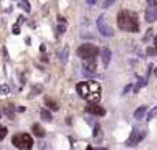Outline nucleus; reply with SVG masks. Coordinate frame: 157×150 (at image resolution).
Returning a JSON list of instances; mask_svg holds the SVG:
<instances>
[{"label": "nucleus", "instance_id": "20", "mask_svg": "<svg viewBox=\"0 0 157 150\" xmlns=\"http://www.w3.org/2000/svg\"><path fill=\"white\" fill-rule=\"evenodd\" d=\"M8 135V128L6 127H0V139H5Z\"/></svg>", "mask_w": 157, "mask_h": 150}, {"label": "nucleus", "instance_id": "17", "mask_svg": "<svg viewBox=\"0 0 157 150\" xmlns=\"http://www.w3.org/2000/svg\"><path fill=\"white\" fill-rule=\"evenodd\" d=\"M155 116H157V106H155V108H152V110H151V111L148 113L146 119H148V120H152V119H154Z\"/></svg>", "mask_w": 157, "mask_h": 150}, {"label": "nucleus", "instance_id": "30", "mask_svg": "<svg viewBox=\"0 0 157 150\" xmlns=\"http://www.w3.org/2000/svg\"><path fill=\"white\" fill-rule=\"evenodd\" d=\"M87 150H94V148H92V147H90V145H89V147H87Z\"/></svg>", "mask_w": 157, "mask_h": 150}, {"label": "nucleus", "instance_id": "16", "mask_svg": "<svg viewBox=\"0 0 157 150\" xmlns=\"http://www.w3.org/2000/svg\"><path fill=\"white\" fill-rule=\"evenodd\" d=\"M145 84H146V80L140 78V80H139V83L136 84V88H134V91H136V92H137V91H140V89H142V88L145 86Z\"/></svg>", "mask_w": 157, "mask_h": 150}, {"label": "nucleus", "instance_id": "31", "mask_svg": "<svg viewBox=\"0 0 157 150\" xmlns=\"http://www.w3.org/2000/svg\"><path fill=\"white\" fill-rule=\"evenodd\" d=\"M154 74H155V75H157V67H155V69H154Z\"/></svg>", "mask_w": 157, "mask_h": 150}, {"label": "nucleus", "instance_id": "8", "mask_svg": "<svg viewBox=\"0 0 157 150\" xmlns=\"http://www.w3.org/2000/svg\"><path fill=\"white\" fill-rule=\"evenodd\" d=\"M145 19H146V22H155L157 20V5L155 6H149L145 13Z\"/></svg>", "mask_w": 157, "mask_h": 150}, {"label": "nucleus", "instance_id": "23", "mask_svg": "<svg viewBox=\"0 0 157 150\" xmlns=\"http://www.w3.org/2000/svg\"><path fill=\"white\" fill-rule=\"evenodd\" d=\"M67 53H69V47H65V49H64V53H62V61H64V63L67 61Z\"/></svg>", "mask_w": 157, "mask_h": 150}, {"label": "nucleus", "instance_id": "9", "mask_svg": "<svg viewBox=\"0 0 157 150\" xmlns=\"http://www.w3.org/2000/svg\"><path fill=\"white\" fill-rule=\"evenodd\" d=\"M84 71H86L87 74H94V72L97 71V63H95V59H86V63H84Z\"/></svg>", "mask_w": 157, "mask_h": 150}, {"label": "nucleus", "instance_id": "6", "mask_svg": "<svg viewBox=\"0 0 157 150\" xmlns=\"http://www.w3.org/2000/svg\"><path fill=\"white\" fill-rule=\"evenodd\" d=\"M143 138H145V132H140V130H137V128H134L132 133H131V138L126 141V145L134 147V145H137Z\"/></svg>", "mask_w": 157, "mask_h": 150}, {"label": "nucleus", "instance_id": "2", "mask_svg": "<svg viewBox=\"0 0 157 150\" xmlns=\"http://www.w3.org/2000/svg\"><path fill=\"white\" fill-rule=\"evenodd\" d=\"M76 92L90 102H97L101 97V86L97 81H81L76 84Z\"/></svg>", "mask_w": 157, "mask_h": 150}, {"label": "nucleus", "instance_id": "26", "mask_svg": "<svg viewBox=\"0 0 157 150\" xmlns=\"http://www.w3.org/2000/svg\"><path fill=\"white\" fill-rule=\"evenodd\" d=\"M13 33H14V34H19V33H20V28H19V27L16 25V27L13 28Z\"/></svg>", "mask_w": 157, "mask_h": 150}, {"label": "nucleus", "instance_id": "19", "mask_svg": "<svg viewBox=\"0 0 157 150\" xmlns=\"http://www.w3.org/2000/svg\"><path fill=\"white\" fill-rule=\"evenodd\" d=\"M65 20L64 19H59V27H58V30H59V33H64L65 31Z\"/></svg>", "mask_w": 157, "mask_h": 150}, {"label": "nucleus", "instance_id": "14", "mask_svg": "<svg viewBox=\"0 0 157 150\" xmlns=\"http://www.w3.org/2000/svg\"><path fill=\"white\" fill-rule=\"evenodd\" d=\"M45 105L48 106L50 110H58V108H59V105H58L53 99H50V97H47V99H45Z\"/></svg>", "mask_w": 157, "mask_h": 150}, {"label": "nucleus", "instance_id": "5", "mask_svg": "<svg viewBox=\"0 0 157 150\" xmlns=\"http://www.w3.org/2000/svg\"><path fill=\"white\" fill-rule=\"evenodd\" d=\"M97 28H98V31H100L103 36H106V38H112V36H114V30H112L110 25L106 22L104 16H100V17L97 19Z\"/></svg>", "mask_w": 157, "mask_h": 150}, {"label": "nucleus", "instance_id": "28", "mask_svg": "<svg viewBox=\"0 0 157 150\" xmlns=\"http://www.w3.org/2000/svg\"><path fill=\"white\" fill-rule=\"evenodd\" d=\"M86 3H87V5H95L97 0H86Z\"/></svg>", "mask_w": 157, "mask_h": 150}, {"label": "nucleus", "instance_id": "29", "mask_svg": "<svg viewBox=\"0 0 157 150\" xmlns=\"http://www.w3.org/2000/svg\"><path fill=\"white\" fill-rule=\"evenodd\" d=\"M131 88H134V86H132V84H128V86H126V88H124V91H123V92H128V91H129V89H131Z\"/></svg>", "mask_w": 157, "mask_h": 150}, {"label": "nucleus", "instance_id": "15", "mask_svg": "<svg viewBox=\"0 0 157 150\" xmlns=\"http://www.w3.org/2000/svg\"><path fill=\"white\" fill-rule=\"evenodd\" d=\"M40 117L44 119V120H47V122H50L53 117H52V114H50V111L48 110H42L40 111Z\"/></svg>", "mask_w": 157, "mask_h": 150}, {"label": "nucleus", "instance_id": "21", "mask_svg": "<svg viewBox=\"0 0 157 150\" xmlns=\"http://www.w3.org/2000/svg\"><path fill=\"white\" fill-rule=\"evenodd\" d=\"M117 2V0H104V2H103V8L106 10V8H109V6H112V5H114Z\"/></svg>", "mask_w": 157, "mask_h": 150}, {"label": "nucleus", "instance_id": "3", "mask_svg": "<svg viewBox=\"0 0 157 150\" xmlns=\"http://www.w3.org/2000/svg\"><path fill=\"white\" fill-rule=\"evenodd\" d=\"M11 142L19 150H30L33 147V138L28 133H17V135H14Z\"/></svg>", "mask_w": 157, "mask_h": 150}, {"label": "nucleus", "instance_id": "7", "mask_svg": "<svg viewBox=\"0 0 157 150\" xmlns=\"http://www.w3.org/2000/svg\"><path fill=\"white\" fill-rule=\"evenodd\" d=\"M86 111L90 113V114H94V116H104V114H106V110L103 108V106L97 105V102L89 103V105L86 106Z\"/></svg>", "mask_w": 157, "mask_h": 150}, {"label": "nucleus", "instance_id": "10", "mask_svg": "<svg viewBox=\"0 0 157 150\" xmlns=\"http://www.w3.org/2000/svg\"><path fill=\"white\" fill-rule=\"evenodd\" d=\"M101 56H103V63H104V66L107 67L109 64H110V59H112V52H110V49L104 47V49L101 50Z\"/></svg>", "mask_w": 157, "mask_h": 150}, {"label": "nucleus", "instance_id": "22", "mask_svg": "<svg viewBox=\"0 0 157 150\" xmlns=\"http://www.w3.org/2000/svg\"><path fill=\"white\" fill-rule=\"evenodd\" d=\"M19 6H22L25 11H30V5L25 2V0H19Z\"/></svg>", "mask_w": 157, "mask_h": 150}, {"label": "nucleus", "instance_id": "12", "mask_svg": "<svg viewBox=\"0 0 157 150\" xmlns=\"http://www.w3.org/2000/svg\"><path fill=\"white\" fill-rule=\"evenodd\" d=\"M146 110H148V108H146L145 105H143V106H139V108L136 110V113H134V117H136V119H142V117L146 114Z\"/></svg>", "mask_w": 157, "mask_h": 150}, {"label": "nucleus", "instance_id": "1", "mask_svg": "<svg viewBox=\"0 0 157 150\" xmlns=\"http://www.w3.org/2000/svg\"><path fill=\"white\" fill-rule=\"evenodd\" d=\"M117 24L123 31H129V33H136L139 31V17L134 11L129 10H123L118 13L117 16Z\"/></svg>", "mask_w": 157, "mask_h": 150}, {"label": "nucleus", "instance_id": "25", "mask_svg": "<svg viewBox=\"0 0 157 150\" xmlns=\"http://www.w3.org/2000/svg\"><path fill=\"white\" fill-rule=\"evenodd\" d=\"M146 2H148L149 6H155V2H157V0H146Z\"/></svg>", "mask_w": 157, "mask_h": 150}, {"label": "nucleus", "instance_id": "33", "mask_svg": "<svg viewBox=\"0 0 157 150\" xmlns=\"http://www.w3.org/2000/svg\"><path fill=\"white\" fill-rule=\"evenodd\" d=\"M0 116H2V114H0Z\"/></svg>", "mask_w": 157, "mask_h": 150}, {"label": "nucleus", "instance_id": "4", "mask_svg": "<svg viewBox=\"0 0 157 150\" xmlns=\"http://www.w3.org/2000/svg\"><path fill=\"white\" fill-rule=\"evenodd\" d=\"M98 52H100L98 47L94 44H81L78 47V56L82 59H95Z\"/></svg>", "mask_w": 157, "mask_h": 150}, {"label": "nucleus", "instance_id": "27", "mask_svg": "<svg viewBox=\"0 0 157 150\" xmlns=\"http://www.w3.org/2000/svg\"><path fill=\"white\" fill-rule=\"evenodd\" d=\"M157 49H148V55H155L157 52H155Z\"/></svg>", "mask_w": 157, "mask_h": 150}, {"label": "nucleus", "instance_id": "32", "mask_svg": "<svg viewBox=\"0 0 157 150\" xmlns=\"http://www.w3.org/2000/svg\"><path fill=\"white\" fill-rule=\"evenodd\" d=\"M98 150H107V148H98Z\"/></svg>", "mask_w": 157, "mask_h": 150}, {"label": "nucleus", "instance_id": "13", "mask_svg": "<svg viewBox=\"0 0 157 150\" xmlns=\"http://www.w3.org/2000/svg\"><path fill=\"white\" fill-rule=\"evenodd\" d=\"M94 138H95V142H97V144H100V142L103 141V132H101L100 125H97V127H95V133H94Z\"/></svg>", "mask_w": 157, "mask_h": 150}, {"label": "nucleus", "instance_id": "11", "mask_svg": "<svg viewBox=\"0 0 157 150\" xmlns=\"http://www.w3.org/2000/svg\"><path fill=\"white\" fill-rule=\"evenodd\" d=\"M31 130H33V135H34L36 138H44V136H45V132H44V128H42L39 124H33Z\"/></svg>", "mask_w": 157, "mask_h": 150}, {"label": "nucleus", "instance_id": "18", "mask_svg": "<svg viewBox=\"0 0 157 150\" xmlns=\"http://www.w3.org/2000/svg\"><path fill=\"white\" fill-rule=\"evenodd\" d=\"M0 94H2V95L10 94V86H8V84H2V86H0Z\"/></svg>", "mask_w": 157, "mask_h": 150}, {"label": "nucleus", "instance_id": "24", "mask_svg": "<svg viewBox=\"0 0 157 150\" xmlns=\"http://www.w3.org/2000/svg\"><path fill=\"white\" fill-rule=\"evenodd\" d=\"M151 34H152V31H151V30H148V33H146V36L143 38V42H146V41H148V39L151 38Z\"/></svg>", "mask_w": 157, "mask_h": 150}]
</instances>
